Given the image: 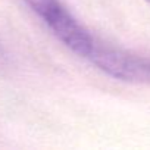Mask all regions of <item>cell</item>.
I'll return each mask as SVG.
<instances>
[{
  "instance_id": "3",
  "label": "cell",
  "mask_w": 150,
  "mask_h": 150,
  "mask_svg": "<svg viewBox=\"0 0 150 150\" xmlns=\"http://www.w3.org/2000/svg\"><path fill=\"white\" fill-rule=\"evenodd\" d=\"M2 57H3V49L0 47V59H2Z\"/></svg>"
},
{
  "instance_id": "2",
  "label": "cell",
  "mask_w": 150,
  "mask_h": 150,
  "mask_svg": "<svg viewBox=\"0 0 150 150\" xmlns=\"http://www.w3.org/2000/svg\"><path fill=\"white\" fill-rule=\"evenodd\" d=\"M24 2L41 18L54 37L63 33L75 19L60 0H24Z\"/></svg>"
},
{
  "instance_id": "4",
  "label": "cell",
  "mask_w": 150,
  "mask_h": 150,
  "mask_svg": "<svg viewBox=\"0 0 150 150\" xmlns=\"http://www.w3.org/2000/svg\"><path fill=\"white\" fill-rule=\"evenodd\" d=\"M146 2H147V3H149V5H150V0H146Z\"/></svg>"
},
{
  "instance_id": "1",
  "label": "cell",
  "mask_w": 150,
  "mask_h": 150,
  "mask_svg": "<svg viewBox=\"0 0 150 150\" xmlns=\"http://www.w3.org/2000/svg\"><path fill=\"white\" fill-rule=\"evenodd\" d=\"M87 60L115 80L150 84V57L113 47L100 38H97Z\"/></svg>"
}]
</instances>
